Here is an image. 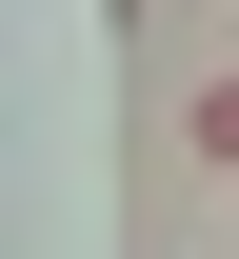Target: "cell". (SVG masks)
I'll return each mask as SVG.
<instances>
[{"label": "cell", "mask_w": 239, "mask_h": 259, "mask_svg": "<svg viewBox=\"0 0 239 259\" xmlns=\"http://www.w3.org/2000/svg\"><path fill=\"white\" fill-rule=\"evenodd\" d=\"M179 120H200V160L239 180V80H200V100H179Z\"/></svg>", "instance_id": "obj_1"}]
</instances>
